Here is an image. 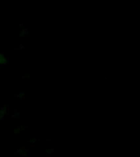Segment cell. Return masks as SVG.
<instances>
[{
  "mask_svg": "<svg viewBox=\"0 0 140 157\" xmlns=\"http://www.w3.org/2000/svg\"><path fill=\"white\" fill-rule=\"evenodd\" d=\"M7 62V59L4 56V55L0 53V65H5Z\"/></svg>",
  "mask_w": 140,
  "mask_h": 157,
  "instance_id": "7a4b0ae2",
  "label": "cell"
},
{
  "mask_svg": "<svg viewBox=\"0 0 140 157\" xmlns=\"http://www.w3.org/2000/svg\"><path fill=\"white\" fill-rule=\"evenodd\" d=\"M17 153L20 155H26L27 153H28V151H27L25 148H24V147H22V148H21V149H19L18 151H17Z\"/></svg>",
  "mask_w": 140,
  "mask_h": 157,
  "instance_id": "6da1fadb",
  "label": "cell"
}]
</instances>
